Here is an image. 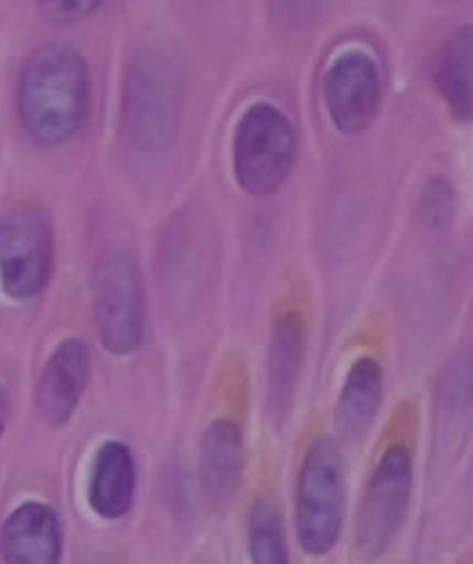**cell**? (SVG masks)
Instances as JSON below:
<instances>
[{"label":"cell","mask_w":473,"mask_h":564,"mask_svg":"<svg viewBox=\"0 0 473 564\" xmlns=\"http://www.w3.org/2000/svg\"><path fill=\"white\" fill-rule=\"evenodd\" d=\"M298 135L290 117L273 104H255L233 133V176L251 197H271L290 178Z\"/></svg>","instance_id":"5b68a950"},{"label":"cell","mask_w":473,"mask_h":564,"mask_svg":"<svg viewBox=\"0 0 473 564\" xmlns=\"http://www.w3.org/2000/svg\"><path fill=\"white\" fill-rule=\"evenodd\" d=\"M411 489L415 470L409 448L393 443L376 462L355 516V551L363 562L379 560L398 538L411 508Z\"/></svg>","instance_id":"52a82bcc"},{"label":"cell","mask_w":473,"mask_h":564,"mask_svg":"<svg viewBox=\"0 0 473 564\" xmlns=\"http://www.w3.org/2000/svg\"><path fill=\"white\" fill-rule=\"evenodd\" d=\"M3 564H60L63 562V524L52 506L28 500L17 506L0 530Z\"/></svg>","instance_id":"30bf717a"},{"label":"cell","mask_w":473,"mask_h":564,"mask_svg":"<svg viewBox=\"0 0 473 564\" xmlns=\"http://www.w3.org/2000/svg\"><path fill=\"white\" fill-rule=\"evenodd\" d=\"M247 545L251 564H290L284 516L277 497L260 495L247 516Z\"/></svg>","instance_id":"2e32d148"},{"label":"cell","mask_w":473,"mask_h":564,"mask_svg":"<svg viewBox=\"0 0 473 564\" xmlns=\"http://www.w3.org/2000/svg\"><path fill=\"white\" fill-rule=\"evenodd\" d=\"M6 424H9V398H6V389L0 387V441H3Z\"/></svg>","instance_id":"ac0fdd59"},{"label":"cell","mask_w":473,"mask_h":564,"mask_svg":"<svg viewBox=\"0 0 473 564\" xmlns=\"http://www.w3.org/2000/svg\"><path fill=\"white\" fill-rule=\"evenodd\" d=\"M89 370L93 359L84 340L65 338L52 349L33 389L35 413L46 427H65L74 419L89 387Z\"/></svg>","instance_id":"9c48e42d"},{"label":"cell","mask_w":473,"mask_h":564,"mask_svg":"<svg viewBox=\"0 0 473 564\" xmlns=\"http://www.w3.org/2000/svg\"><path fill=\"white\" fill-rule=\"evenodd\" d=\"M89 106L87 63L74 46L44 44L25 59L17 84V113L39 147H63L79 133Z\"/></svg>","instance_id":"6da1fadb"},{"label":"cell","mask_w":473,"mask_h":564,"mask_svg":"<svg viewBox=\"0 0 473 564\" xmlns=\"http://www.w3.org/2000/svg\"><path fill=\"white\" fill-rule=\"evenodd\" d=\"M473 33L469 25L454 30L452 35L441 44L436 54L433 84L439 95L444 98L449 111L460 122H469L473 111Z\"/></svg>","instance_id":"9a60e30c"},{"label":"cell","mask_w":473,"mask_h":564,"mask_svg":"<svg viewBox=\"0 0 473 564\" xmlns=\"http://www.w3.org/2000/svg\"><path fill=\"white\" fill-rule=\"evenodd\" d=\"M201 484L208 497L225 500L233 495L244 470V432L233 419H214L201 437Z\"/></svg>","instance_id":"5bb4252c"},{"label":"cell","mask_w":473,"mask_h":564,"mask_svg":"<svg viewBox=\"0 0 473 564\" xmlns=\"http://www.w3.org/2000/svg\"><path fill=\"white\" fill-rule=\"evenodd\" d=\"M182 124V84L160 52L143 50L128 65L122 87V133L143 154H160Z\"/></svg>","instance_id":"3957f363"},{"label":"cell","mask_w":473,"mask_h":564,"mask_svg":"<svg viewBox=\"0 0 473 564\" xmlns=\"http://www.w3.org/2000/svg\"><path fill=\"white\" fill-rule=\"evenodd\" d=\"M381 400H385V376L381 365L370 354H363L352 362L350 373L341 387L338 403H335V430L344 441H361L374 427L379 416Z\"/></svg>","instance_id":"4fadbf2b"},{"label":"cell","mask_w":473,"mask_h":564,"mask_svg":"<svg viewBox=\"0 0 473 564\" xmlns=\"http://www.w3.org/2000/svg\"><path fill=\"white\" fill-rule=\"evenodd\" d=\"M327 117L344 135H363L381 108V70L374 54L344 50L327 65L322 82Z\"/></svg>","instance_id":"ba28073f"},{"label":"cell","mask_w":473,"mask_h":564,"mask_svg":"<svg viewBox=\"0 0 473 564\" xmlns=\"http://www.w3.org/2000/svg\"><path fill=\"white\" fill-rule=\"evenodd\" d=\"M55 268L50 214L35 200H17L0 214V292L14 303L41 297Z\"/></svg>","instance_id":"8992f818"},{"label":"cell","mask_w":473,"mask_h":564,"mask_svg":"<svg viewBox=\"0 0 473 564\" xmlns=\"http://www.w3.org/2000/svg\"><path fill=\"white\" fill-rule=\"evenodd\" d=\"M307 357V324L298 311H281L273 319L268 344V411L277 422H284L295 400L298 381Z\"/></svg>","instance_id":"7c38bea8"},{"label":"cell","mask_w":473,"mask_h":564,"mask_svg":"<svg viewBox=\"0 0 473 564\" xmlns=\"http://www.w3.org/2000/svg\"><path fill=\"white\" fill-rule=\"evenodd\" d=\"M100 9V0H52L39 3V14L57 25H74V22L89 20Z\"/></svg>","instance_id":"e0dca14e"},{"label":"cell","mask_w":473,"mask_h":564,"mask_svg":"<svg viewBox=\"0 0 473 564\" xmlns=\"http://www.w3.org/2000/svg\"><path fill=\"white\" fill-rule=\"evenodd\" d=\"M295 538L303 554L327 556L346 524V467L338 441L320 435L303 454L295 481Z\"/></svg>","instance_id":"7a4b0ae2"},{"label":"cell","mask_w":473,"mask_h":564,"mask_svg":"<svg viewBox=\"0 0 473 564\" xmlns=\"http://www.w3.org/2000/svg\"><path fill=\"white\" fill-rule=\"evenodd\" d=\"M139 467L130 446L122 441L100 443L89 462L87 506L104 521L125 519L136 506Z\"/></svg>","instance_id":"8fae6325"},{"label":"cell","mask_w":473,"mask_h":564,"mask_svg":"<svg viewBox=\"0 0 473 564\" xmlns=\"http://www.w3.org/2000/svg\"><path fill=\"white\" fill-rule=\"evenodd\" d=\"M93 314L100 346L130 357L147 335V290L139 260L128 249H106L95 262Z\"/></svg>","instance_id":"277c9868"}]
</instances>
